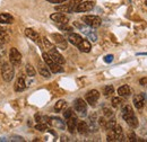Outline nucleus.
Returning <instances> with one entry per match:
<instances>
[{
  "instance_id": "nucleus-34",
  "label": "nucleus",
  "mask_w": 147,
  "mask_h": 142,
  "mask_svg": "<svg viewBox=\"0 0 147 142\" xmlns=\"http://www.w3.org/2000/svg\"><path fill=\"white\" fill-rule=\"evenodd\" d=\"M115 125H117L115 120H109V121L107 122L105 129H107V130H112V129H114V127H115Z\"/></svg>"
},
{
  "instance_id": "nucleus-7",
  "label": "nucleus",
  "mask_w": 147,
  "mask_h": 142,
  "mask_svg": "<svg viewBox=\"0 0 147 142\" xmlns=\"http://www.w3.org/2000/svg\"><path fill=\"white\" fill-rule=\"evenodd\" d=\"M85 98H86V103H88L91 106H95L98 98H100V92L95 89H92L86 94Z\"/></svg>"
},
{
  "instance_id": "nucleus-26",
  "label": "nucleus",
  "mask_w": 147,
  "mask_h": 142,
  "mask_svg": "<svg viewBox=\"0 0 147 142\" xmlns=\"http://www.w3.org/2000/svg\"><path fill=\"white\" fill-rule=\"evenodd\" d=\"M8 34L6 32V29H3L1 26H0V44H5L8 42Z\"/></svg>"
},
{
  "instance_id": "nucleus-19",
  "label": "nucleus",
  "mask_w": 147,
  "mask_h": 142,
  "mask_svg": "<svg viewBox=\"0 0 147 142\" xmlns=\"http://www.w3.org/2000/svg\"><path fill=\"white\" fill-rule=\"evenodd\" d=\"M113 132H114V137H115V141H123L125 140V137H123V131H122V127L120 125H115L114 129H112Z\"/></svg>"
},
{
  "instance_id": "nucleus-2",
  "label": "nucleus",
  "mask_w": 147,
  "mask_h": 142,
  "mask_svg": "<svg viewBox=\"0 0 147 142\" xmlns=\"http://www.w3.org/2000/svg\"><path fill=\"white\" fill-rule=\"evenodd\" d=\"M42 58H43L45 64L49 67V69L52 71V73H59V72H62V71H63L61 64L57 63L55 60L49 55V53H45V52H44V53L42 54Z\"/></svg>"
},
{
  "instance_id": "nucleus-24",
  "label": "nucleus",
  "mask_w": 147,
  "mask_h": 142,
  "mask_svg": "<svg viewBox=\"0 0 147 142\" xmlns=\"http://www.w3.org/2000/svg\"><path fill=\"white\" fill-rule=\"evenodd\" d=\"M118 94L121 97H128L129 95H130V87L127 86V85H123V86L119 87L118 88Z\"/></svg>"
},
{
  "instance_id": "nucleus-44",
  "label": "nucleus",
  "mask_w": 147,
  "mask_h": 142,
  "mask_svg": "<svg viewBox=\"0 0 147 142\" xmlns=\"http://www.w3.org/2000/svg\"><path fill=\"white\" fill-rule=\"evenodd\" d=\"M145 5H146V6H147V0H146V2H145Z\"/></svg>"
},
{
  "instance_id": "nucleus-9",
  "label": "nucleus",
  "mask_w": 147,
  "mask_h": 142,
  "mask_svg": "<svg viewBox=\"0 0 147 142\" xmlns=\"http://www.w3.org/2000/svg\"><path fill=\"white\" fill-rule=\"evenodd\" d=\"M94 8V2L93 1H82L75 9L76 13H86L90 11Z\"/></svg>"
},
{
  "instance_id": "nucleus-41",
  "label": "nucleus",
  "mask_w": 147,
  "mask_h": 142,
  "mask_svg": "<svg viewBox=\"0 0 147 142\" xmlns=\"http://www.w3.org/2000/svg\"><path fill=\"white\" fill-rule=\"evenodd\" d=\"M139 84H140L142 86H147V78H142V79L139 80Z\"/></svg>"
},
{
  "instance_id": "nucleus-23",
  "label": "nucleus",
  "mask_w": 147,
  "mask_h": 142,
  "mask_svg": "<svg viewBox=\"0 0 147 142\" xmlns=\"http://www.w3.org/2000/svg\"><path fill=\"white\" fill-rule=\"evenodd\" d=\"M14 17L9 14H0V24H13Z\"/></svg>"
},
{
  "instance_id": "nucleus-16",
  "label": "nucleus",
  "mask_w": 147,
  "mask_h": 142,
  "mask_svg": "<svg viewBox=\"0 0 147 142\" xmlns=\"http://www.w3.org/2000/svg\"><path fill=\"white\" fill-rule=\"evenodd\" d=\"M144 104H145V98H144L143 95L137 94V95L134 96V105H135L136 108H138V109L143 108V107H144Z\"/></svg>"
},
{
  "instance_id": "nucleus-18",
  "label": "nucleus",
  "mask_w": 147,
  "mask_h": 142,
  "mask_svg": "<svg viewBox=\"0 0 147 142\" xmlns=\"http://www.w3.org/2000/svg\"><path fill=\"white\" fill-rule=\"evenodd\" d=\"M76 130L78 131V133H79V134H87V133H88V131H90V129H88V124H87L86 122H84V121H79V122L77 123V127H76Z\"/></svg>"
},
{
  "instance_id": "nucleus-42",
  "label": "nucleus",
  "mask_w": 147,
  "mask_h": 142,
  "mask_svg": "<svg viewBox=\"0 0 147 142\" xmlns=\"http://www.w3.org/2000/svg\"><path fill=\"white\" fill-rule=\"evenodd\" d=\"M47 1H49L51 3H62V2H65L67 0H47Z\"/></svg>"
},
{
  "instance_id": "nucleus-37",
  "label": "nucleus",
  "mask_w": 147,
  "mask_h": 142,
  "mask_svg": "<svg viewBox=\"0 0 147 142\" xmlns=\"http://www.w3.org/2000/svg\"><path fill=\"white\" fill-rule=\"evenodd\" d=\"M103 112H104V115H105V117H111L112 115H113V112H112V109L110 108H103Z\"/></svg>"
},
{
  "instance_id": "nucleus-28",
  "label": "nucleus",
  "mask_w": 147,
  "mask_h": 142,
  "mask_svg": "<svg viewBox=\"0 0 147 142\" xmlns=\"http://www.w3.org/2000/svg\"><path fill=\"white\" fill-rule=\"evenodd\" d=\"M122 103H123V100H122L121 96L120 97H113L112 98V106L114 107V108H119V107L122 105Z\"/></svg>"
},
{
  "instance_id": "nucleus-32",
  "label": "nucleus",
  "mask_w": 147,
  "mask_h": 142,
  "mask_svg": "<svg viewBox=\"0 0 147 142\" xmlns=\"http://www.w3.org/2000/svg\"><path fill=\"white\" fill-rule=\"evenodd\" d=\"M42 41H43V43H44L45 49H48L49 51H50V50H52V49L55 48V45H53V44H52V43H51L47 37H43V38H42Z\"/></svg>"
},
{
  "instance_id": "nucleus-30",
  "label": "nucleus",
  "mask_w": 147,
  "mask_h": 142,
  "mask_svg": "<svg viewBox=\"0 0 147 142\" xmlns=\"http://www.w3.org/2000/svg\"><path fill=\"white\" fill-rule=\"evenodd\" d=\"M26 73H27V76H30V77H34L35 76V73H36V71L34 69V67H32L31 64H26Z\"/></svg>"
},
{
  "instance_id": "nucleus-12",
  "label": "nucleus",
  "mask_w": 147,
  "mask_h": 142,
  "mask_svg": "<svg viewBox=\"0 0 147 142\" xmlns=\"http://www.w3.org/2000/svg\"><path fill=\"white\" fill-rule=\"evenodd\" d=\"M25 35L27 36L30 40H32L34 43H36L37 45H41V37L35 31H33L31 28H26L25 29Z\"/></svg>"
},
{
  "instance_id": "nucleus-11",
  "label": "nucleus",
  "mask_w": 147,
  "mask_h": 142,
  "mask_svg": "<svg viewBox=\"0 0 147 142\" xmlns=\"http://www.w3.org/2000/svg\"><path fill=\"white\" fill-rule=\"evenodd\" d=\"M49 55L55 60L57 63H59V64H65V62H66V60H65V58L61 55V54L59 53V51L55 49V48H53L52 50H50L49 52Z\"/></svg>"
},
{
  "instance_id": "nucleus-1",
  "label": "nucleus",
  "mask_w": 147,
  "mask_h": 142,
  "mask_svg": "<svg viewBox=\"0 0 147 142\" xmlns=\"http://www.w3.org/2000/svg\"><path fill=\"white\" fill-rule=\"evenodd\" d=\"M83 0H67L62 2L59 6H55V10L59 13H74L76 7L82 2Z\"/></svg>"
},
{
  "instance_id": "nucleus-14",
  "label": "nucleus",
  "mask_w": 147,
  "mask_h": 142,
  "mask_svg": "<svg viewBox=\"0 0 147 142\" xmlns=\"http://www.w3.org/2000/svg\"><path fill=\"white\" fill-rule=\"evenodd\" d=\"M123 120L127 122V124H128L131 129H136V127L138 126V120H137V117L135 116V114L123 116Z\"/></svg>"
},
{
  "instance_id": "nucleus-6",
  "label": "nucleus",
  "mask_w": 147,
  "mask_h": 142,
  "mask_svg": "<svg viewBox=\"0 0 147 142\" xmlns=\"http://www.w3.org/2000/svg\"><path fill=\"white\" fill-rule=\"evenodd\" d=\"M9 60H10V63L14 66V67H18L22 62V54L19 53V51L17 49L13 48L10 49L9 51Z\"/></svg>"
},
{
  "instance_id": "nucleus-21",
  "label": "nucleus",
  "mask_w": 147,
  "mask_h": 142,
  "mask_svg": "<svg viewBox=\"0 0 147 142\" xmlns=\"http://www.w3.org/2000/svg\"><path fill=\"white\" fill-rule=\"evenodd\" d=\"M82 36L79 35V34H76V33H69V35H68V41L74 44V45H78L80 42H82Z\"/></svg>"
},
{
  "instance_id": "nucleus-27",
  "label": "nucleus",
  "mask_w": 147,
  "mask_h": 142,
  "mask_svg": "<svg viewBox=\"0 0 147 142\" xmlns=\"http://www.w3.org/2000/svg\"><path fill=\"white\" fill-rule=\"evenodd\" d=\"M88 129L90 131H97V124H96V120H95V115H92L90 117V123H88Z\"/></svg>"
},
{
  "instance_id": "nucleus-43",
  "label": "nucleus",
  "mask_w": 147,
  "mask_h": 142,
  "mask_svg": "<svg viewBox=\"0 0 147 142\" xmlns=\"http://www.w3.org/2000/svg\"><path fill=\"white\" fill-rule=\"evenodd\" d=\"M61 140H62V141H68V138H67V137H62Z\"/></svg>"
},
{
  "instance_id": "nucleus-22",
  "label": "nucleus",
  "mask_w": 147,
  "mask_h": 142,
  "mask_svg": "<svg viewBox=\"0 0 147 142\" xmlns=\"http://www.w3.org/2000/svg\"><path fill=\"white\" fill-rule=\"evenodd\" d=\"M38 72L41 76H43L44 78H50L51 77V73L49 69L45 67V64H43L42 62H38Z\"/></svg>"
},
{
  "instance_id": "nucleus-4",
  "label": "nucleus",
  "mask_w": 147,
  "mask_h": 142,
  "mask_svg": "<svg viewBox=\"0 0 147 142\" xmlns=\"http://www.w3.org/2000/svg\"><path fill=\"white\" fill-rule=\"evenodd\" d=\"M82 20L90 27L92 28H97L101 26L102 24V19L98 17V16H95V15H86V16H83Z\"/></svg>"
},
{
  "instance_id": "nucleus-33",
  "label": "nucleus",
  "mask_w": 147,
  "mask_h": 142,
  "mask_svg": "<svg viewBox=\"0 0 147 142\" xmlns=\"http://www.w3.org/2000/svg\"><path fill=\"white\" fill-rule=\"evenodd\" d=\"M113 92H114V88H113V86L108 85L107 87H104V95H105L107 97H108V96H111Z\"/></svg>"
},
{
  "instance_id": "nucleus-8",
  "label": "nucleus",
  "mask_w": 147,
  "mask_h": 142,
  "mask_svg": "<svg viewBox=\"0 0 147 142\" xmlns=\"http://www.w3.org/2000/svg\"><path fill=\"white\" fill-rule=\"evenodd\" d=\"M52 40L55 41V43L57 44V46L61 50H66L67 49V40L61 35V34H58V33H55L51 35Z\"/></svg>"
},
{
  "instance_id": "nucleus-35",
  "label": "nucleus",
  "mask_w": 147,
  "mask_h": 142,
  "mask_svg": "<svg viewBox=\"0 0 147 142\" xmlns=\"http://www.w3.org/2000/svg\"><path fill=\"white\" fill-rule=\"evenodd\" d=\"M75 114H74L73 109L71 108H68V109H66V112L63 113V116H65V119L66 120H68V119H70L71 116H74Z\"/></svg>"
},
{
  "instance_id": "nucleus-15",
  "label": "nucleus",
  "mask_w": 147,
  "mask_h": 142,
  "mask_svg": "<svg viewBox=\"0 0 147 142\" xmlns=\"http://www.w3.org/2000/svg\"><path fill=\"white\" fill-rule=\"evenodd\" d=\"M77 48L79 49L80 52L88 53V52L91 51V49H92V45H91V43H90L87 40H82V42L77 45Z\"/></svg>"
},
{
  "instance_id": "nucleus-40",
  "label": "nucleus",
  "mask_w": 147,
  "mask_h": 142,
  "mask_svg": "<svg viewBox=\"0 0 147 142\" xmlns=\"http://www.w3.org/2000/svg\"><path fill=\"white\" fill-rule=\"evenodd\" d=\"M107 122H108V121H107V120H105L104 117H100V120H98V123H100V125H101V126H103L104 129H105Z\"/></svg>"
},
{
  "instance_id": "nucleus-17",
  "label": "nucleus",
  "mask_w": 147,
  "mask_h": 142,
  "mask_svg": "<svg viewBox=\"0 0 147 142\" xmlns=\"http://www.w3.org/2000/svg\"><path fill=\"white\" fill-rule=\"evenodd\" d=\"M50 124L59 130H65V127H66L65 122L59 117H50Z\"/></svg>"
},
{
  "instance_id": "nucleus-29",
  "label": "nucleus",
  "mask_w": 147,
  "mask_h": 142,
  "mask_svg": "<svg viewBox=\"0 0 147 142\" xmlns=\"http://www.w3.org/2000/svg\"><path fill=\"white\" fill-rule=\"evenodd\" d=\"M65 107H66V102L65 100H62V99L61 100H58L55 105V112H61Z\"/></svg>"
},
{
  "instance_id": "nucleus-31",
  "label": "nucleus",
  "mask_w": 147,
  "mask_h": 142,
  "mask_svg": "<svg viewBox=\"0 0 147 142\" xmlns=\"http://www.w3.org/2000/svg\"><path fill=\"white\" fill-rule=\"evenodd\" d=\"M131 114H134V111H132V107L127 105V106H125L122 108V117L123 116H127V115H131Z\"/></svg>"
},
{
  "instance_id": "nucleus-38",
  "label": "nucleus",
  "mask_w": 147,
  "mask_h": 142,
  "mask_svg": "<svg viewBox=\"0 0 147 142\" xmlns=\"http://www.w3.org/2000/svg\"><path fill=\"white\" fill-rule=\"evenodd\" d=\"M128 140L129 141H137V139H136V134H135L134 131H130V132L128 133Z\"/></svg>"
},
{
  "instance_id": "nucleus-39",
  "label": "nucleus",
  "mask_w": 147,
  "mask_h": 142,
  "mask_svg": "<svg viewBox=\"0 0 147 142\" xmlns=\"http://www.w3.org/2000/svg\"><path fill=\"white\" fill-rule=\"evenodd\" d=\"M104 61H105L107 63H111V62L113 61V55H112V54L105 55V56H104Z\"/></svg>"
},
{
  "instance_id": "nucleus-3",
  "label": "nucleus",
  "mask_w": 147,
  "mask_h": 142,
  "mask_svg": "<svg viewBox=\"0 0 147 142\" xmlns=\"http://www.w3.org/2000/svg\"><path fill=\"white\" fill-rule=\"evenodd\" d=\"M14 74H15V71H14V66L11 63H3L1 66V76L5 81L7 82L11 81L14 78Z\"/></svg>"
},
{
  "instance_id": "nucleus-36",
  "label": "nucleus",
  "mask_w": 147,
  "mask_h": 142,
  "mask_svg": "<svg viewBox=\"0 0 147 142\" xmlns=\"http://www.w3.org/2000/svg\"><path fill=\"white\" fill-rule=\"evenodd\" d=\"M35 129L37 131H45L47 130V124H44L43 122H40L38 124L35 125Z\"/></svg>"
},
{
  "instance_id": "nucleus-13",
  "label": "nucleus",
  "mask_w": 147,
  "mask_h": 142,
  "mask_svg": "<svg viewBox=\"0 0 147 142\" xmlns=\"http://www.w3.org/2000/svg\"><path fill=\"white\" fill-rule=\"evenodd\" d=\"M77 123H78V121H77L76 115H74V116H71L70 119H68V120H67V127H68V131H69L71 134L76 132Z\"/></svg>"
},
{
  "instance_id": "nucleus-25",
  "label": "nucleus",
  "mask_w": 147,
  "mask_h": 142,
  "mask_svg": "<svg viewBox=\"0 0 147 142\" xmlns=\"http://www.w3.org/2000/svg\"><path fill=\"white\" fill-rule=\"evenodd\" d=\"M82 32L85 33L87 35V37H88V40H91L92 42H96L97 41V35L94 33V31H90V29L84 28V29H82Z\"/></svg>"
},
{
  "instance_id": "nucleus-5",
  "label": "nucleus",
  "mask_w": 147,
  "mask_h": 142,
  "mask_svg": "<svg viewBox=\"0 0 147 142\" xmlns=\"http://www.w3.org/2000/svg\"><path fill=\"white\" fill-rule=\"evenodd\" d=\"M74 107H75V109H76V112H77V114H78L79 116L84 117V116L87 115V103H86L84 99L77 98V99L75 100Z\"/></svg>"
},
{
  "instance_id": "nucleus-20",
  "label": "nucleus",
  "mask_w": 147,
  "mask_h": 142,
  "mask_svg": "<svg viewBox=\"0 0 147 142\" xmlns=\"http://www.w3.org/2000/svg\"><path fill=\"white\" fill-rule=\"evenodd\" d=\"M26 88V82H25V79H24V77H18L17 78V80H16V82H15V90L16 91H23L24 89Z\"/></svg>"
},
{
  "instance_id": "nucleus-10",
  "label": "nucleus",
  "mask_w": 147,
  "mask_h": 142,
  "mask_svg": "<svg viewBox=\"0 0 147 142\" xmlns=\"http://www.w3.org/2000/svg\"><path fill=\"white\" fill-rule=\"evenodd\" d=\"M50 18L53 20V21H55L57 24H59V25H63V24H68V21H69V19H68V17L63 14V13H55V14H52L51 16H50Z\"/></svg>"
}]
</instances>
